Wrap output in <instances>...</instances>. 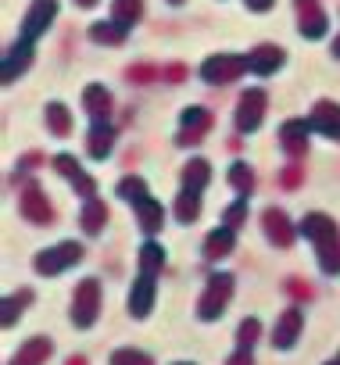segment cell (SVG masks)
<instances>
[{"label":"cell","mask_w":340,"mask_h":365,"mask_svg":"<svg viewBox=\"0 0 340 365\" xmlns=\"http://www.w3.org/2000/svg\"><path fill=\"white\" fill-rule=\"evenodd\" d=\"M197 212H201V208H197V194H194V190H190V194H183V197H180V208H176L180 222H194V219H197Z\"/></svg>","instance_id":"484cf974"},{"label":"cell","mask_w":340,"mask_h":365,"mask_svg":"<svg viewBox=\"0 0 340 365\" xmlns=\"http://www.w3.org/2000/svg\"><path fill=\"white\" fill-rule=\"evenodd\" d=\"M265 230H269V237H272L279 247H287V244L294 240L290 222H287V215H283V212H265Z\"/></svg>","instance_id":"5bb4252c"},{"label":"cell","mask_w":340,"mask_h":365,"mask_svg":"<svg viewBox=\"0 0 340 365\" xmlns=\"http://www.w3.org/2000/svg\"><path fill=\"white\" fill-rule=\"evenodd\" d=\"M279 61H283V51H279V47H258V51L247 58V65H251L254 72H272V68H279Z\"/></svg>","instance_id":"9a60e30c"},{"label":"cell","mask_w":340,"mask_h":365,"mask_svg":"<svg viewBox=\"0 0 340 365\" xmlns=\"http://www.w3.org/2000/svg\"><path fill=\"white\" fill-rule=\"evenodd\" d=\"M97 308H101V287H97L93 279H83V283L76 287V297H72V322H76L79 329L93 326Z\"/></svg>","instance_id":"7a4b0ae2"},{"label":"cell","mask_w":340,"mask_h":365,"mask_svg":"<svg viewBox=\"0 0 340 365\" xmlns=\"http://www.w3.org/2000/svg\"><path fill=\"white\" fill-rule=\"evenodd\" d=\"M83 258V247L79 244H58V247H51V251H43L40 258H36V269L43 272V276H58V272H65L72 262H79Z\"/></svg>","instance_id":"277c9868"},{"label":"cell","mask_w":340,"mask_h":365,"mask_svg":"<svg viewBox=\"0 0 340 365\" xmlns=\"http://www.w3.org/2000/svg\"><path fill=\"white\" fill-rule=\"evenodd\" d=\"M111 365H154V358H150V354H143V351L122 347V351H115V354H111Z\"/></svg>","instance_id":"603a6c76"},{"label":"cell","mask_w":340,"mask_h":365,"mask_svg":"<svg viewBox=\"0 0 340 365\" xmlns=\"http://www.w3.org/2000/svg\"><path fill=\"white\" fill-rule=\"evenodd\" d=\"M244 68H251V65H247V58L222 54V58H212V61L205 65V79H208V83H230V79H237Z\"/></svg>","instance_id":"5b68a950"},{"label":"cell","mask_w":340,"mask_h":365,"mask_svg":"<svg viewBox=\"0 0 340 365\" xmlns=\"http://www.w3.org/2000/svg\"><path fill=\"white\" fill-rule=\"evenodd\" d=\"M333 54H336V58H340V40H336V43H333Z\"/></svg>","instance_id":"d590c367"},{"label":"cell","mask_w":340,"mask_h":365,"mask_svg":"<svg viewBox=\"0 0 340 365\" xmlns=\"http://www.w3.org/2000/svg\"><path fill=\"white\" fill-rule=\"evenodd\" d=\"M247 4H251V8H254V11H265V8H269V4H272V0H247Z\"/></svg>","instance_id":"836d02e7"},{"label":"cell","mask_w":340,"mask_h":365,"mask_svg":"<svg viewBox=\"0 0 340 365\" xmlns=\"http://www.w3.org/2000/svg\"><path fill=\"white\" fill-rule=\"evenodd\" d=\"M258 333H262V326H258V319H247L240 329H237V340H240V347H254V340H258Z\"/></svg>","instance_id":"4316f807"},{"label":"cell","mask_w":340,"mask_h":365,"mask_svg":"<svg viewBox=\"0 0 340 365\" xmlns=\"http://www.w3.org/2000/svg\"><path fill=\"white\" fill-rule=\"evenodd\" d=\"M329 365H340V358H336V361H329Z\"/></svg>","instance_id":"74e56055"},{"label":"cell","mask_w":340,"mask_h":365,"mask_svg":"<svg viewBox=\"0 0 340 365\" xmlns=\"http://www.w3.org/2000/svg\"><path fill=\"white\" fill-rule=\"evenodd\" d=\"M230 222H240L244 219V205H237V208H230V215H226Z\"/></svg>","instance_id":"d6a6232c"},{"label":"cell","mask_w":340,"mask_h":365,"mask_svg":"<svg viewBox=\"0 0 340 365\" xmlns=\"http://www.w3.org/2000/svg\"><path fill=\"white\" fill-rule=\"evenodd\" d=\"M262 111H265V93H262V90H247V93L240 97V108H237V125L247 129V133L258 129Z\"/></svg>","instance_id":"8992f818"},{"label":"cell","mask_w":340,"mask_h":365,"mask_svg":"<svg viewBox=\"0 0 340 365\" xmlns=\"http://www.w3.org/2000/svg\"><path fill=\"white\" fill-rule=\"evenodd\" d=\"M150 304H154V279L143 272V276L136 279L133 294H129V312H133L136 319H143V315L150 312Z\"/></svg>","instance_id":"ba28073f"},{"label":"cell","mask_w":340,"mask_h":365,"mask_svg":"<svg viewBox=\"0 0 340 365\" xmlns=\"http://www.w3.org/2000/svg\"><path fill=\"white\" fill-rule=\"evenodd\" d=\"M54 19V0H36V4H33V15L26 19V26H22V33H26V43L47 26Z\"/></svg>","instance_id":"30bf717a"},{"label":"cell","mask_w":340,"mask_h":365,"mask_svg":"<svg viewBox=\"0 0 340 365\" xmlns=\"http://www.w3.org/2000/svg\"><path fill=\"white\" fill-rule=\"evenodd\" d=\"M287 287H290V294H297V297H311V287H308V283H301V279H290Z\"/></svg>","instance_id":"4dcf8cb0"},{"label":"cell","mask_w":340,"mask_h":365,"mask_svg":"<svg viewBox=\"0 0 340 365\" xmlns=\"http://www.w3.org/2000/svg\"><path fill=\"white\" fill-rule=\"evenodd\" d=\"M230 175H233V187H237L240 194H247V190L254 187V179H251V168H247V165H233Z\"/></svg>","instance_id":"83f0119b"},{"label":"cell","mask_w":340,"mask_h":365,"mask_svg":"<svg viewBox=\"0 0 340 365\" xmlns=\"http://www.w3.org/2000/svg\"><path fill=\"white\" fill-rule=\"evenodd\" d=\"M47 358H51V340H47V336H33V340L19 351L15 365H40V361H47Z\"/></svg>","instance_id":"7c38bea8"},{"label":"cell","mask_w":340,"mask_h":365,"mask_svg":"<svg viewBox=\"0 0 340 365\" xmlns=\"http://www.w3.org/2000/svg\"><path fill=\"white\" fill-rule=\"evenodd\" d=\"M205 182H208V161H201V158H194L190 165H187V190H201L205 187Z\"/></svg>","instance_id":"ffe728a7"},{"label":"cell","mask_w":340,"mask_h":365,"mask_svg":"<svg viewBox=\"0 0 340 365\" xmlns=\"http://www.w3.org/2000/svg\"><path fill=\"white\" fill-rule=\"evenodd\" d=\"M180 365H187V361H180Z\"/></svg>","instance_id":"ab89813d"},{"label":"cell","mask_w":340,"mask_h":365,"mask_svg":"<svg viewBox=\"0 0 340 365\" xmlns=\"http://www.w3.org/2000/svg\"><path fill=\"white\" fill-rule=\"evenodd\" d=\"M76 4H83V8H90V4H93V0H76Z\"/></svg>","instance_id":"8d00e7d4"},{"label":"cell","mask_w":340,"mask_h":365,"mask_svg":"<svg viewBox=\"0 0 340 365\" xmlns=\"http://www.w3.org/2000/svg\"><path fill=\"white\" fill-rule=\"evenodd\" d=\"M22 215L33 219V222H51V208H47V201H43V194L36 187H29L22 194Z\"/></svg>","instance_id":"8fae6325"},{"label":"cell","mask_w":340,"mask_h":365,"mask_svg":"<svg viewBox=\"0 0 340 365\" xmlns=\"http://www.w3.org/2000/svg\"><path fill=\"white\" fill-rule=\"evenodd\" d=\"M86 108H90L93 122H104V118H108V108H111V101H108V93H104L101 86H86Z\"/></svg>","instance_id":"2e32d148"},{"label":"cell","mask_w":340,"mask_h":365,"mask_svg":"<svg viewBox=\"0 0 340 365\" xmlns=\"http://www.w3.org/2000/svg\"><path fill=\"white\" fill-rule=\"evenodd\" d=\"M47 115H51V129H54L58 136H65V133H68V111H65L61 104H51Z\"/></svg>","instance_id":"f1b7e54d"},{"label":"cell","mask_w":340,"mask_h":365,"mask_svg":"<svg viewBox=\"0 0 340 365\" xmlns=\"http://www.w3.org/2000/svg\"><path fill=\"white\" fill-rule=\"evenodd\" d=\"M140 19V0H118L115 4V22L125 29V26H133Z\"/></svg>","instance_id":"7402d4cb"},{"label":"cell","mask_w":340,"mask_h":365,"mask_svg":"<svg viewBox=\"0 0 340 365\" xmlns=\"http://www.w3.org/2000/svg\"><path fill=\"white\" fill-rule=\"evenodd\" d=\"M301 326H304V319H301V312L297 308H290V312H283L279 319H276V329H272V344L276 347H294V340H297V333H301Z\"/></svg>","instance_id":"52a82bcc"},{"label":"cell","mask_w":340,"mask_h":365,"mask_svg":"<svg viewBox=\"0 0 340 365\" xmlns=\"http://www.w3.org/2000/svg\"><path fill=\"white\" fill-rule=\"evenodd\" d=\"M136 212H140V222H143L147 233H154V230L161 226V205H154L150 197H140V201H136Z\"/></svg>","instance_id":"ac0fdd59"},{"label":"cell","mask_w":340,"mask_h":365,"mask_svg":"<svg viewBox=\"0 0 340 365\" xmlns=\"http://www.w3.org/2000/svg\"><path fill=\"white\" fill-rule=\"evenodd\" d=\"M301 233L319 247V265L322 272H340V237H336V226L326 219V215H308L301 222Z\"/></svg>","instance_id":"6da1fadb"},{"label":"cell","mask_w":340,"mask_h":365,"mask_svg":"<svg viewBox=\"0 0 340 365\" xmlns=\"http://www.w3.org/2000/svg\"><path fill=\"white\" fill-rule=\"evenodd\" d=\"M226 365H254V361H251V351H247V347H240V351H237Z\"/></svg>","instance_id":"1f68e13d"},{"label":"cell","mask_w":340,"mask_h":365,"mask_svg":"<svg viewBox=\"0 0 340 365\" xmlns=\"http://www.w3.org/2000/svg\"><path fill=\"white\" fill-rule=\"evenodd\" d=\"M104 219H108V208L97 205V201H90V208L83 212V230H86V233H97Z\"/></svg>","instance_id":"cb8c5ba5"},{"label":"cell","mask_w":340,"mask_h":365,"mask_svg":"<svg viewBox=\"0 0 340 365\" xmlns=\"http://www.w3.org/2000/svg\"><path fill=\"white\" fill-rule=\"evenodd\" d=\"M212 125V118H208V111L205 108H190L187 115H183V133H180V143H194V140H201L205 136V129Z\"/></svg>","instance_id":"9c48e42d"},{"label":"cell","mask_w":340,"mask_h":365,"mask_svg":"<svg viewBox=\"0 0 340 365\" xmlns=\"http://www.w3.org/2000/svg\"><path fill=\"white\" fill-rule=\"evenodd\" d=\"M168 4H180V0H168Z\"/></svg>","instance_id":"f35d334b"},{"label":"cell","mask_w":340,"mask_h":365,"mask_svg":"<svg viewBox=\"0 0 340 365\" xmlns=\"http://www.w3.org/2000/svg\"><path fill=\"white\" fill-rule=\"evenodd\" d=\"M108 150H111V129H108L104 122H97L93 133H90V154H93V158H104Z\"/></svg>","instance_id":"d6986e66"},{"label":"cell","mask_w":340,"mask_h":365,"mask_svg":"<svg viewBox=\"0 0 340 365\" xmlns=\"http://www.w3.org/2000/svg\"><path fill=\"white\" fill-rule=\"evenodd\" d=\"M304 140H308V125L304 122H287L283 125V143L290 154H301L304 150Z\"/></svg>","instance_id":"e0dca14e"},{"label":"cell","mask_w":340,"mask_h":365,"mask_svg":"<svg viewBox=\"0 0 340 365\" xmlns=\"http://www.w3.org/2000/svg\"><path fill=\"white\" fill-rule=\"evenodd\" d=\"M140 262H143V272L150 276L154 269H161V262H165V251H161L158 244H147V247L140 251Z\"/></svg>","instance_id":"d4e9b609"},{"label":"cell","mask_w":340,"mask_h":365,"mask_svg":"<svg viewBox=\"0 0 340 365\" xmlns=\"http://www.w3.org/2000/svg\"><path fill=\"white\" fill-rule=\"evenodd\" d=\"M68 365H86V358H72V361H68Z\"/></svg>","instance_id":"e575fe53"},{"label":"cell","mask_w":340,"mask_h":365,"mask_svg":"<svg viewBox=\"0 0 340 365\" xmlns=\"http://www.w3.org/2000/svg\"><path fill=\"white\" fill-rule=\"evenodd\" d=\"M230 247H233V233H230V230H219V233H212V237H208L205 255H208V258H222Z\"/></svg>","instance_id":"44dd1931"},{"label":"cell","mask_w":340,"mask_h":365,"mask_svg":"<svg viewBox=\"0 0 340 365\" xmlns=\"http://www.w3.org/2000/svg\"><path fill=\"white\" fill-rule=\"evenodd\" d=\"M118 29H122V26H104V22H101V26H93V40H101V43H104V40H108V43H122V33H118Z\"/></svg>","instance_id":"f546056e"},{"label":"cell","mask_w":340,"mask_h":365,"mask_svg":"<svg viewBox=\"0 0 340 365\" xmlns=\"http://www.w3.org/2000/svg\"><path fill=\"white\" fill-rule=\"evenodd\" d=\"M311 122H315V129H322L326 136H336V140H340V108H333V104H319Z\"/></svg>","instance_id":"4fadbf2b"},{"label":"cell","mask_w":340,"mask_h":365,"mask_svg":"<svg viewBox=\"0 0 340 365\" xmlns=\"http://www.w3.org/2000/svg\"><path fill=\"white\" fill-rule=\"evenodd\" d=\"M230 294H233V276H226V272H215V276L208 279V290H205L201 304H197V315H201V319H215V315L226 308Z\"/></svg>","instance_id":"3957f363"}]
</instances>
